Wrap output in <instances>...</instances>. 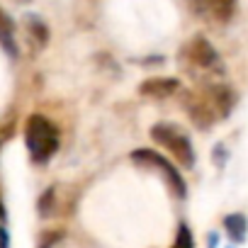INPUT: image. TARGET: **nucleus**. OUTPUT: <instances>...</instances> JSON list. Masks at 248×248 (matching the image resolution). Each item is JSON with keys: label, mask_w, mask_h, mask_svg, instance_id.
<instances>
[{"label": "nucleus", "mask_w": 248, "mask_h": 248, "mask_svg": "<svg viewBox=\"0 0 248 248\" xmlns=\"http://www.w3.org/2000/svg\"><path fill=\"white\" fill-rule=\"evenodd\" d=\"M173 248H195V238H192V231H190L187 224H180L178 226V236H175Z\"/></svg>", "instance_id": "11"}, {"label": "nucleus", "mask_w": 248, "mask_h": 248, "mask_svg": "<svg viewBox=\"0 0 248 248\" xmlns=\"http://www.w3.org/2000/svg\"><path fill=\"white\" fill-rule=\"evenodd\" d=\"M25 144L32 161L44 166L59 151V129L44 114H32L25 124Z\"/></svg>", "instance_id": "1"}, {"label": "nucleus", "mask_w": 248, "mask_h": 248, "mask_svg": "<svg viewBox=\"0 0 248 248\" xmlns=\"http://www.w3.org/2000/svg\"><path fill=\"white\" fill-rule=\"evenodd\" d=\"M132 161H134L137 166H141V168H151V170L161 173V178L166 180V185L170 187V192H173L178 200H185L187 185H185L183 175L178 173V168H175L166 156H161L158 151H151V149H137V151L132 154Z\"/></svg>", "instance_id": "3"}, {"label": "nucleus", "mask_w": 248, "mask_h": 248, "mask_svg": "<svg viewBox=\"0 0 248 248\" xmlns=\"http://www.w3.org/2000/svg\"><path fill=\"white\" fill-rule=\"evenodd\" d=\"M5 217H8V212H5V207H3V202H0V224L5 221Z\"/></svg>", "instance_id": "16"}, {"label": "nucleus", "mask_w": 248, "mask_h": 248, "mask_svg": "<svg viewBox=\"0 0 248 248\" xmlns=\"http://www.w3.org/2000/svg\"><path fill=\"white\" fill-rule=\"evenodd\" d=\"M187 3L200 17L214 22H229L236 13V0H187Z\"/></svg>", "instance_id": "6"}, {"label": "nucleus", "mask_w": 248, "mask_h": 248, "mask_svg": "<svg viewBox=\"0 0 248 248\" xmlns=\"http://www.w3.org/2000/svg\"><path fill=\"white\" fill-rule=\"evenodd\" d=\"M27 27H30V32H32V37L44 46L46 42H49V30H46V25L39 20V17H27Z\"/></svg>", "instance_id": "10"}, {"label": "nucleus", "mask_w": 248, "mask_h": 248, "mask_svg": "<svg viewBox=\"0 0 248 248\" xmlns=\"http://www.w3.org/2000/svg\"><path fill=\"white\" fill-rule=\"evenodd\" d=\"M151 139L163 146L166 151L173 154V158L185 166V168H192L197 163V154H195V146L187 137V132H183L178 124H170V122H158L151 127Z\"/></svg>", "instance_id": "2"}, {"label": "nucleus", "mask_w": 248, "mask_h": 248, "mask_svg": "<svg viewBox=\"0 0 248 248\" xmlns=\"http://www.w3.org/2000/svg\"><path fill=\"white\" fill-rule=\"evenodd\" d=\"M54 187H49L42 197H39V214L42 217H51V212H54Z\"/></svg>", "instance_id": "12"}, {"label": "nucleus", "mask_w": 248, "mask_h": 248, "mask_svg": "<svg viewBox=\"0 0 248 248\" xmlns=\"http://www.w3.org/2000/svg\"><path fill=\"white\" fill-rule=\"evenodd\" d=\"M183 107H185V112L190 114V119L195 122V127L202 129V132L212 129L214 124L219 122L214 107L209 105V100H207V95H204L202 90H197V93H187V95L183 97Z\"/></svg>", "instance_id": "5"}, {"label": "nucleus", "mask_w": 248, "mask_h": 248, "mask_svg": "<svg viewBox=\"0 0 248 248\" xmlns=\"http://www.w3.org/2000/svg\"><path fill=\"white\" fill-rule=\"evenodd\" d=\"M183 59H187L192 66L202 68V71H217V73H224V66H221V56L217 51V46L202 37V34H195L185 49H183Z\"/></svg>", "instance_id": "4"}, {"label": "nucleus", "mask_w": 248, "mask_h": 248, "mask_svg": "<svg viewBox=\"0 0 248 248\" xmlns=\"http://www.w3.org/2000/svg\"><path fill=\"white\" fill-rule=\"evenodd\" d=\"M202 93L207 95L209 105L214 107L219 122L231 114V109H233V105H236V93H233L229 85H224V83H209V85L202 88Z\"/></svg>", "instance_id": "7"}, {"label": "nucleus", "mask_w": 248, "mask_h": 248, "mask_svg": "<svg viewBox=\"0 0 248 248\" xmlns=\"http://www.w3.org/2000/svg\"><path fill=\"white\" fill-rule=\"evenodd\" d=\"M178 90H180V80L178 78H168V76H154V78H146L139 85V93L144 97H156V100L170 97Z\"/></svg>", "instance_id": "8"}, {"label": "nucleus", "mask_w": 248, "mask_h": 248, "mask_svg": "<svg viewBox=\"0 0 248 248\" xmlns=\"http://www.w3.org/2000/svg\"><path fill=\"white\" fill-rule=\"evenodd\" d=\"M207 246H209V248H214V246H217V233H212V236L207 238Z\"/></svg>", "instance_id": "15"}, {"label": "nucleus", "mask_w": 248, "mask_h": 248, "mask_svg": "<svg viewBox=\"0 0 248 248\" xmlns=\"http://www.w3.org/2000/svg\"><path fill=\"white\" fill-rule=\"evenodd\" d=\"M0 248H10V233L3 224H0Z\"/></svg>", "instance_id": "13"}, {"label": "nucleus", "mask_w": 248, "mask_h": 248, "mask_svg": "<svg viewBox=\"0 0 248 248\" xmlns=\"http://www.w3.org/2000/svg\"><path fill=\"white\" fill-rule=\"evenodd\" d=\"M214 151H217V163H219V166H224V146L219 144Z\"/></svg>", "instance_id": "14"}, {"label": "nucleus", "mask_w": 248, "mask_h": 248, "mask_svg": "<svg viewBox=\"0 0 248 248\" xmlns=\"http://www.w3.org/2000/svg\"><path fill=\"white\" fill-rule=\"evenodd\" d=\"M224 229H226V233H229V238L233 243H243L246 241V233H248V221H246L243 214L233 212V214H226L224 217Z\"/></svg>", "instance_id": "9"}]
</instances>
